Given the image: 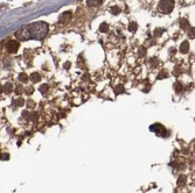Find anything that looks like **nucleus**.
Returning a JSON list of instances; mask_svg holds the SVG:
<instances>
[{"label": "nucleus", "instance_id": "f257e3e1", "mask_svg": "<svg viewBox=\"0 0 195 193\" xmlns=\"http://www.w3.org/2000/svg\"><path fill=\"white\" fill-rule=\"evenodd\" d=\"M48 33V24L43 21H37L32 24H27L15 33V36L20 41L37 40L41 41Z\"/></svg>", "mask_w": 195, "mask_h": 193}, {"label": "nucleus", "instance_id": "f03ea898", "mask_svg": "<svg viewBox=\"0 0 195 193\" xmlns=\"http://www.w3.org/2000/svg\"><path fill=\"white\" fill-rule=\"evenodd\" d=\"M174 8V0H160L158 5L159 12L162 14H170Z\"/></svg>", "mask_w": 195, "mask_h": 193}, {"label": "nucleus", "instance_id": "7ed1b4c3", "mask_svg": "<svg viewBox=\"0 0 195 193\" xmlns=\"http://www.w3.org/2000/svg\"><path fill=\"white\" fill-rule=\"evenodd\" d=\"M19 47H20V43H19V41H15V40L8 41V42L6 43V49H7L10 52H16V50L19 49Z\"/></svg>", "mask_w": 195, "mask_h": 193}, {"label": "nucleus", "instance_id": "20e7f679", "mask_svg": "<svg viewBox=\"0 0 195 193\" xmlns=\"http://www.w3.org/2000/svg\"><path fill=\"white\" fill-rule=\"evenodd\" d=\"M71 16H73L71 12H64L59 16V21H60V24H67L71 20Z\"/></svg>", "mask_w": 195, "mask_h": 193}, {"label": "nucleus", "instance_id": "39448f33", "mask_svg": "<svg viewBox=\"0 0 195 193\" xmlns=\"http://www.w3.org/2000/svg\"><path fill=\"white\" fill-rule=\"evenodd\" d=\"M150 129H151L152 132L157 133L158 135H161V133H165V127L161 126V124H159V123H154V124H152V126L150 127Z\"/></svg>", "mask_w": 195, "mask_h": 193}, {"label": "nucleus", "instance_id": "423d86ee", "mask_svg": "<svg viewBox=\"0 0 195 193\" xmlns=\"http://www.w3.org/2000/svg\"><path fill=\"white\" fill-rule=\"evenodd\" d=\"M188 50H189V43L187 41H185V42L181 43V46H180V51L182 54H186V52H188Z\"/></svg>", "mask_w": 195, "mask_h": 193}, {"label": "nucleus", "instance_id": "0eeeda50", "mask_svg": "<svg viewBox=\"0 0 195 193\" xmlns=\"http://www.w3.org/2000/svg\"><path fill=\"white\" fill-rule=\"evenodd\" d=\"M102 4V0H86V5L90 6V7H94V6H98Z\"/></svg>", "mask_w": 195, "mask_h": 193}, {"label": "nucleus", "instance_id": "6e6552de", "mask_svg": "<svg viewBox=\"0 0 195 193\" xmlns=\"http://www.w3.org/2000/svg\"><path fill=\"white\" fill-rule=\"evenodd\" d=\"M40 79H41V77H40L39 73L35 72V73H32V74H31V80H32L33 83H37Z\"/></svg>", "mask_w": 195, "mask_h": 193}, {"label": "nucleus", "instance_id": "1a4fd4ad", "mask_svg": "<svg viewBox=\"0 0 195 193\" xmlns=\"http://www.w3.org/2000/svg\"><path fill=\"white\" fill-rule=\"evenodd\" d=\"M180 27H181L182 29H187V28L189 27V22H188L186 19H182V20L180 21Z\"/></svg>", "mask_w": 195, "mask_h": 193}, {"label": "nucleus", "instance_id": "9d476101", "mask_svg": "<svg viewBox=\"0 0 195 193\" xmlns=\"http://www.w3.org/2000/svg\"><path fill=\"white\" fill-rule=\"evenodd\" d=\"M12 90H13V85L11 83H7V84L4 86V92H6V93H10Z\"/></svg>", "mask_w": 195, "mask_h": 193}, {"label": "nucleus", "instance_id": "9b49d317", "mask_svg": "<svg viewBox=\"0 0 195 193\" xmlns=\"http://www.w3.org/2000/svg\"><path fill=\"white\" fill-rule=\"evenodd\" d=\"M137 28H138V24H135V22H131L130 26H129V30H130L131 33H134V32L137 30Z\"/></svg>", "mask_w": 195, "mask_h": 193}, {"label": "nucleus", "instance_id": "f8f14e48", "mask_svg": "<svg viewBox=\"0 0 195 193\" xmlns=\"http://www.w3.org/2000/svg\"><path fill=\"white\" fill-rule=\"evenodd\" d=\"M108 29H109V26H108V24H105V22H103V24H100V27H99V30H100L102 33L108 32Z\"/></svg>", "mask_w": 195, "mask_h": 193}, {"label": "nucleus", "instance_id": "ddd939ff", "mask_svg": "<svg viewBox=\"0 0 195 193\" xmlns=\"http://www.w3.org/2000/svg\"><path fill=\"white\" fill-rule=\"evenodd\" d=\"M19 80L22 82V83H26V82L28 80V77H27L25 73H21V74H19Z\"/></svg>", "mask_w": 195, "mask_h": 193}, {"label": "nucleus", "instance_id": "4468645a", "mask_svg": "<svg viewBox=\"0 0 195 193\" xmlns=\"http://www.w3.org/2000/svg\"><path fill=\"white\" fill-rule=\"evenodd\" d=\"M175 86V91H176V93H180L181 91H182V84H180V83H176V84L174 85Z\"/></svg>", "mask_w": 195, "mask_h": 193}, {"label": "nucleus", "instance_id": "2eb2a0df", "mask_svg": "<svg viewBox=\"0 0 195 193\" xmlns=\"http://www.w3.org/2000/svg\"><path fill=\"white\" fill-rule=\"evenodd\" d=\"M24 99H22V98H19V99H18V100H15V102H14V105H15V106H22V105H24Z\"/></svg>", "mask_w": 195, "mask_h": 193}, {"label": "nucleus", "instance_id": "dca6fc26", "mask_svg": "<svg viewBox=\"0 0 195 193\" xmlns=\"http://www.w3.org/2000/svg\"><path fill=\"white\" fill-rule=\"evenodd\" d=\"M185 183H186V177H185V176H181V177L179 178L178 185H179V186H182V185H185Z\"/></svg>", "mask_w": 195, "mask_h": 193}, {"label": "nucleus", "instance_id": "f3484780", "mask_svg": "<svg viewBox=\"0 0 195 193\" xmlns=\"http://www.w3.org/2000/svg\"><path fill=\"white\" fill-rule=\"evenodd\" d=\"M188 36H189V38H195V28H191L189 29Z\"/></svg>", "mask_w": 195, "mask_h": 193}, {"label": "nucleus", "instance_id": "a211bd4d", "mask_svg": "<svg viewBox=\"0 0 195 193\" xmlns=\"http://www.w3.org/2000/svg\"><path fill=\"white\" fill-rule=\"evenodd\" d=\"M47 90H48V85L47 84H43L41 87H40V92H41V93H46Z\"/></svg>", "mask_w": 195, "mask_h": 193}, {"label": "nucleus", "instance_id": "6ab92c4d", "mask_svg": "<svg viewBox=\"0 0 195 193\" xmlns=\"http://www.w3.org/2000/svg\"><path fill=\"white\" fill-rule=\"evenodd\" d=\"M124 91V87L123 86H117V88L115 90V92H116V94H119L121 92H123Z\"/></svg>", "mask_w": 195, "mask_h": 193}, {"label": "nucleus", "instance_id": "aec40b11", "mask_svg": "<svg viewBox=\"0 0 195 193\" xmlns=\"http://www.w3.org/2000/svg\"><path fill=\"white\" fill-rule=\"evenodd\" d=\"M145 55H146V49L145 48L139 49V56H145Z\"/></svg>", "mask_w": 195, "mask_h": 193}, {"label": "nucleus", "instance_id": "412c9836", "mask_svg": "<svg viewBox=\"0 0 195 193\" xmlns=\"http://www.w3.org/2000/svg\"><path fill=\"white\" fill-rule=\"evenodd\" d=\"M22 91H24V88H22V86H19V87L16 88V93H18V94H20V93H22Z\"/></svg>", "mask_w": 195, "mask_h": 193}, {"label": "nucleus", "instance_id": "4be33fe9", "mask_svg": "<svg viewBox=\"0 0 195 193\" xmlns=\"http://www.w3.org/2000/svg\"><path fill=\"white\" fill-rule=\"evenodd\" d=\"M32 92H33V88H32V87H29V88L26 90V93H27V94H31Z\"/></svg>", "mask_w": 195, "mask_h": 193}, {"label": "nucleus", "instance_id": "5701e85b", "mask_svg": "<svg viewBox=\"0 0 195 193\" xmlns=\"http://www.w3.org/2000/svg\"><path fill=\"white\" fill-rule=\"evenodd\" d=\"M160 34H162V33H160V29H157L156 33H154V36H159Z\"/></svg>", "mask_w": 195, "mask_h": 193}, {"label": "nucleus", "instance_id": "b1692460", "mask_svg": "<svg viewBox=\"0 0 195 193\" xmlns=\"http://www.w3.org/2000/svg\"><path fill=\"white\" fill-rule=\"evenodd\" d=\"M69 66H70V63H65L64 64V68H69Z\"/></svg>", "mask_w": 195, "mask_h": 193}]
</instances>
